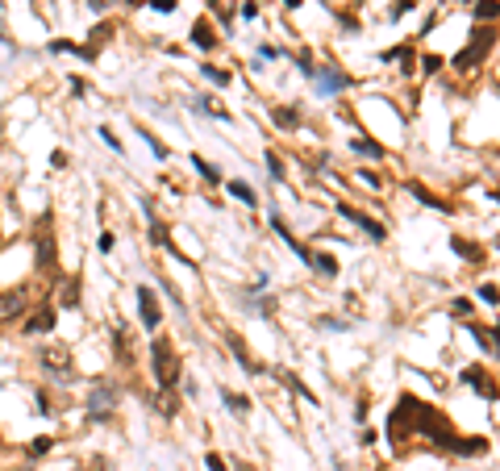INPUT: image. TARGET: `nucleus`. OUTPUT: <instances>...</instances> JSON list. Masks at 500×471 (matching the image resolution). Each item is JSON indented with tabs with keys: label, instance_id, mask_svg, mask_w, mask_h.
Masks as SVG:
<instances>
[{
	"label": "nucleus",
	"instance_id": "39",
	"mask_svg": "<svg viewBox=\"0 0 500 471\" xmlns=\"http://www.w3.org/2000/svg\"><path fill=\"white\" fill-rule=\"evenodd\" d=\"M96 246H100V250H105V254H109V250H113V234L105 230V234H100V242H96Z\"/></svg>",
	"mask_w": 500,
	"mask_h": 471
},
{
	"label": "nucleus",
	"instance_id": "1",
	"mask_svg": "<svg viewBox=\"0 0 500 471\" xmlns=\"http://www.w3.org/2000/svg\"><path fill=\"white\" fill-rule=\"evenodd\" d=\"M409 434H421V438H429V442L442 446V450H459L455 426H450L434 404H425V400H417V396L405 392V396L396 400L392 417H388V438H392V442H405Z\"/></svg>",
	"mask_w": 500,
	"mask_h": 471
},
{
	"label": "nucleus",
	"instance_id": "40",
	"mask_svg": "<svg viewBox=\"0 0 500 471\" xmlns=\"http://www.w3.org/2000/svg\"><path fill=\"white\" fill-rule=\"evenodd\" d=\"M284 9H300V0H284Z\"/></svg>",
	"mask_w": 500,
	"mask_h": 471
},
{
	"label": "nucleus",
	"instance_id": "18",
	"mask_svg": "<svg viewBox=\"0 0 500 471\" xmlns=\"http://www.w3.org/2000/svg\"><path fill=\"white\" fill-rule=\"evenodd\" d=\"M50 50H59V55H79V59H96V50H92V46H75V42H67V38L50 42Z\"/></svg>",
	"mask_w": 500,
	"mask_h": 471
},
{
	"label": "nucleus",
	"instance_id": "34",
	"mask_svg": "<svg viewBox=\"0 0 500 471\" xmlns=\"http://www.w3.org/2000/svg\"><path fill=\"white\" fill-rule=\"evenodd\" d=\"M146 5H150V9H159V13H171V9H175V0H146Z\"/></svg>",
	"mask_w": 500,
	"mask_h": 471
},
{
	"label": "nucleus",
	"instance_id": "36",
	"mask_svg": "<svg viewBox=\"0 0 500 471\" xmlns=\"http://www.w3.org/2000/svg\"><path fill=\"white\" fill-rule=\"evenodd\" d=\"M421 67H425V75H434V71L442 67V59H438V55H425V63H421Z\"/></svg>",
	"mask_w": 500,
	"mask_h": 471
},
{
	"label": "nucleus",
	"instance_id": "38",
	"mask_svg": "<svg viewBox=\"0 0 500 471\" xmlns=\"http://www.w3.org/2000/svg\"><path fill=\"white\" fill-rule=\"evenodd\" d=\"M100 138H105V142H109V146H113V150H117V154H121V142H117V138H113V130H109V125H105V130H100Z\"/></svg>",
	"mask_w": 500,
	"mask_h": 471
},
{
	"label": "nucleus",
	"instance_id": "33",
	"mask_svg": "<svg viewBox=\"0 0 500 471\" xmlns=\"http://www.w3.org/2000/svg\"><path fill=\"white\" fill-rule=\"evenodd\" d=\"M409 9H413V0H396V5H392V21H396V17H405Z\"/></svg>",
	"mask_w": 500,
	"mask_h": 471
},
{
	"label": "nucleus",
	"instance_id": "37",
	"mask_svg": "<svg viewBox=\"0 0 500 471\" xmlns=\"http://www.w3.org/2000/svg\"><path fill=\"white\" fill-rule=\"evenodd\" d=\"M109 29H113V25H105V21H100V25L92 29V42H105V38H109Z\"/></svg>",
	"mask_w": 500,
	"mask_h": 471
},
{
	"label": "nucleus",
	"instance_id": "31",
	"mask_svg": "<svg viewBox=\"0 0 500 471\" xmlns=\"http://www.w3.org/2000/svg\"><path fill=\"white\" fill-rule=\"evenodd\" d=\"M75 292H79V284L67 280V284H63V304H75Z\"/></svg>",
	"mask_w": 500,
	"mask_h": 471
},
{
	"label": "nucleus",
	"instance_id": "3",
	"mask_svg": "<svg viewBox=\"0 0 500 471\" xmlns=\"http://www.w3.org/2000/svg\"><path fill=\"white\" fill-rule=\"evenodd\" d=\"M150 372H155V384L163 392H171L179 384V359H175L171 338H150Z\"/></svg>",
	"mask_w": 500,
	"mask_h": 471
},
{
	"label": "nucleus",
	"instance_id": "27",
	"mask_svg": "<svg viewBox=\"0 0 500 471\" xmlns=\"http://www.w3.org/2000/svg\"><path fill=\"white\" fill-rule=\"evenodd\" d=\"M471 309H475V304H471L467 296H455V300H450V313H455V317H471Z\"/></svg>",
	"mask_w": 500,
	"mask_h": 471
},
{
	"label": "nucleus",
	"instance_id": "10",
	"mask_svg": "<svg viewBox=\"0 0 500 471\" xmlns=\"http://www.w3.org/2000/svg\"><path fill=\"white\" fill-rule=\"evenodd\" d=\"M463 384H471L479 396H488V400H496L500 396V384L484 372V367H463Z\"/></svg>",
	"mask_w": 500,
	"mask_h": 471
},
{
	"label": "nucleus",
	"instance_id": "8",
	"mask_svg": "<svg viewBox=\"0 0 500 471\" xmlns=\"http://www.w3.org/2000/svg\"><path fill=\"white\" fill-rule=\"evenodd\" d=\"M138 313H142V326H146V330H159V322H163V309H159V296L150 292L146 284L138 288Z\"/></svg>",
	"mask_w": 500,
	"mask_h": 471
},
{
	"label": "nucleus",
	"instance_id": "26",
	"mask_svg": "<svg viewBox=\"0 0 500 471\" xmlns=\"http://www.w3.org/2000/svg\"><path fill=\"white\" fill-rule=\"evenodd\" d=\"M221 396H225V404H229L238 417H246V413H250V400H246V396H238V392H221Z\"/></svg>",
	"mask_w": 500,
	"mask_h": 471
},
{
	"label": "nucleus",
	"instance_id": "28",
	"mask_svg": "<svg viewBox=\"0 0 500 471\" xmlns=\"http://www.w3.org/2000/svg\"><path fill=\"white\" fill-rule=\"evenodd\" d=\"M200 71H205V80H209V84H217V88H225V84H229V71H221V67H200Z\"/></svg>",
	"mask_w": 500,
	"mask_h": 471
},
{
	"label": "nucleus",
	"instance_id": "5",
	"mask_svg": "<svg viewBox=\"0 0 500 471\" xmlns=\"http://www.w3.org/2000/svg\"><path fill=\"white\" fill-rule=\"evenodd\" d=\"M113 404H117V384L100 380V384L92 388V396H88V409H92V417H96V422H109Z\"/></svg>",
	"mask_w": 500,
	"mask_h": 471
},
{
	"label": "nucleus",
	"instance_id": "32",
	"mask_svg": "<svg viewBox=\"0 0 500 471\" xmlns=\"http://www.w3.org/2000/svg\"><path fill=\"white\" fill-rule=\"evenodd\" d=\"M205 463H209V471H225V459H221L217 450H209V455H205Z\"/></svg>",
	"mask_w": 500,
	"mask_h": 471
},
{
	"label": "nucleus",
	"instance_id": "17",
	"mask_svg": "<svg viewBox=\"0 0 500 471\" xmlns=\"http://www.w3.org/2000/svg\"><path fill=\"white\" fill-rule=\"evenodd\" d=\"M113 350H117V359H121V363H129V359H134V354H129V330H125L121 322L113 326Z\"/></svg>",
	"mask_w": 500,
	"mask_h": 471
},
{
	"label": "nucleus",
	"instance_id": "29",
	"mask_svg": "<svg viewBox=\"0 0 500 471\" xmlns=\"http://www.w3.org/2000/svg\"><path fill=\"white\" fill-rule=\"evenodd\" d=\"M267 171H271V180H284V159L275 150H267Z\"/></svg>",
	"mask_w": 500,
	"mask_h": 471
},
{
	"label": "nucleus",
	"instance_id": "19",
	"mask_svg": "<svg viewBox=\"0 0 500 471\" xmlns=\"http://www.w3.org/2000/svg\"><path fill=\"white\" fill-rule=\"evenodd\" d=\"M350 150H359V154H367V159H384V146L379 142H371V138H350Z\"/></svg>",
	"mask_w": 500,
	"mask_h": 471
},
{
	"label": "nucleus",
	"instance_id": "22",
	"mask_svg": "<svg viewBox=\"0 0 500 471\" xmlns=\"http://www.w3.org/2000/svg\"><path fill=\"white\" fill-rule=\"evenodd\" d=\"M229 196H238L242 204H255L259 196H255V188H250L246 180H229Z\"/></svg>",
	"mask_w": 500,
	"mask_h": 471
},
{
	"label": "nucleus",
	"instance_id": "42",
	"mask_svg": "<svg viewBox=\"0 0 500 471\" xmlns=\"http://www.w3.org/2000/svg\"><path fill=\"white\" fill-rule=\"evenodd\" d=\"M125 5H146V0H125Z\"/></svg>",
	"mask_w": 500,
	"mask_h": 471
},
{
	"label": "nucleus",
	"instance_id": "2",
	"mask_svg": "<svg viewBox=\"0 0 500 471\" xmlns=\"http://www.w3.org/2000/svg\"><path fill=\"white\" fill-rule=\"evenodd\" d=\"M496 42H500V34H496L492 25H475L471 38H467V46L459 50L455 59H450V67H455V71H475V67H484V59L496 50Z\"/></svg>",
	"mask_w": 500,
	"mask_h": 471
},
{
	"label": "nucleus",
	"instance_id": "44",
	"mask_svg": "<svg viewBox=\"0 0 500 471\" xmlns=\"http://www.w3.org/2000/svg\"><path fill=\"white\" fill-rule=\"evenodd\" d=\"M213 5H217V0H213Z\"/></svg>",
	"mask_w": 500,
	"mask_h": 471
},
{
	"label": "nucleus",
	"instance_id": "23",
	"mask_svg": "<svg viewBox=\"0 0 500 471\" xmlns=\"http://www.w3.org/2000/svg\"><path fill=\"white\" fill-rule=\"evenodd\" d=\"M192 167L200 171V180H205V184H217V180H221V171H217L213 163H205V159H200V154H192Z\"/></svg>",
	"mask_w": 500,
	"mask_h": 471
},
{
	"label": "nucleus",
	"instance_id": "41",
	"mask_svg": "<svg viewBox=\"0 0 500 471\" xmlns=\"http://www.w3.org/2000/svg\"><path fill=\"white\" fill-rule=\"evenodd\" d=\"M492 200H500V188H492Z\"/></svg>",
	"mask_w": 500,
	"mask_h": 471
},
{
	"label": "nucleus",
	"instance_id": "13",
	"mask_svg": "<svg viewBox=\"0 0 500 471\" xmlns=\"http://www.w3.org/2000/svg\"><path fill=\"white\" fill-rule=\"evenodd\" d=\"M192 42H196L200 50H213V46H217V34H213V25H209V17H200V21L192 25Z\"/></svg>",
	"mask_w": 500,
	"mask_h": 471
},
{
	"label": "nucleus",
	"instance_id": "30",
	"mask_svg": "<svg viewBox=\"0 0 500 471\" xmlns=\"http://www.w3.org/2000/svg\"><path fill=\"white\" fill-rule=\"evenodd\" d=\"M479 296H484L488 304H496V300H500V288H496V284H479Z\"/></svg>",
	"mask_w": 500,
	"mask_h": 471
},
{
	"label": "nucleus",
	"instance_id": "45",
	"mask_svg": "<svg viewBox=\"0 0 500 471\" xmlns=\"http://www.w3.org/2000/svg\"><path fill=\"white\" fill-rule=\"evenodd\" d=\"M96 471H100V467H96Z\"/></svg>",
	"mask_w": 500,
	"mask_h": 471
},
{
	"label": "nucleus",
	"instance_id": "43",
	"mask_svg": "<svg viewBox=\"0 0 500 471\" xmlns=\"http://www.w3.org/2000/svg\"><path fill=\"white\" fill-rule=\"evenodd\" d=\"M50 5H55V0H50Z\"/></svg>",
	"mask_w": 500,
	"mask_h": 471
},
{
	"label": "nucleus",
	"instance_id": "7",
	"mask_svg": "<svg viewBox=\"0 0 500 471\" xmlns=\"http://www.w3.org/2000/svg\"><path fill=\"white\" fill-rule=\"evenodd\" d=\"M55 322H59V317H55V309H50V300H42L29 317L21 322V334H29V338H34V334H50V330H55Z\"/></svg>",
	"mask_w": 500,
	"mask_h": 471
},
{
	"label": "nucleus",
	"instance_id": "25",
	"mask_svg": "<svg viewBox=\"0 0 500 471\" xmlns=\"http://www.w3.org/2000/svg\"><path fill=\"white\" fill-rule=\"evenodd\" d=\"M50 450H55V438H46V434L29 442V459H42V455H50Z\"/></svg>",
	"mask_w": 500,
	"mask_h": 471
},
{
	"label": "nucleus",
	"instance_id": "4",
	"mask_svg": "<svg viewBox=\"0 0 500 471\" xmlns=\"http://www.w3.org/2000/svg\"><path fill=\"white\" fill-rule=\"evenodd\" d=\"M55 234H50V221H42L38 226V234H34V267L42 271V276H50L55 271Z\"/></svg>",
	"mask_w": 500,
	"mask_h": 471
},
{
	"label": "nucleus",
	"instance_id": "14",
	"mask_svg": "<svg viewBox=\"0 0 500 471\" xmlns=\"http://www.w3.org/2000/svg\"><path fill=\"white\" fill-rule=\"evenodd\" d=\"M471 338L484 346V354L500 350V326H492V330H484V326H471Z\"/></svg>",
	"mask_w": 500,
	"mask_h": 471
},
{
	"label": "nucleus",
	"instance_id": "11",
	"mask_svg": "<svg viewBox=\"0 0 500 471\" xmlns=\"http://www.w3.org/2000/svg\"><path fill=\"white\" fill-rule=\"evenodd\" d=\"M313 84H317V92H342V88H350V75L329 71V67H317L313 71Z\"/></svg>",
	"mask_w": 500,
	"mask_h": 471
},
{
	"label": "nucleus",
	"instance_id": "20",
	"mask_svg": "<svg viewBox=\"0 0 500 471\" xmlns=\"http://www.w3.org/2000/svg\"><path fill=\"white\" fill-rule=\"evenodd\" d=\"M309 267H313V271H321V276H338V258H334V254H325V250H321V254L313 250Z\"/></svg>",
	"mask_w": 500,
	"mask_h": 471
},
{
	"label": "nucleus",
	"instance_id": "15",
	"mask_svg": "<svg viewBox=\"0 0 500 471\" xmlns=\"http://www.w3.org/2000/svg\"><path fill=\"white\" fill-rule=\"evenodd\" d=\"M450 250H455L459 258H467V263H479V258H484V250L475 242H467V238H450Z\"/></svg>",
	"mask_w": 500,
	"mask_h": 471
},
{
	"label": "nucleus",
	"instance_id": "12",
	"mask_svg": "<svg viewBox=\"0 0 500 471\" xmlns=\"http://www.w3.org/2000/svg\"><path fill=\"white\" fill-rule=\"evenodd\" d=\"M225 342H229V350H234V359L242 363V372H246V376H255V372H259V363H255V359H250V350H246V342H242L238 334H225Z\"/></svg>",
	"mask_w": 500,
	"mask_h": 471
},
{
	"label": "nucleus",
	"instance_id": "21",
	"mask_svg": "<svg viewBox=\"0 0 500 471\" xmlns=\"http://www.w3.org/2000/svg\"><path fill=\"white\" fill-rule=\"evenodd\" d=\"M475 21L484 25V21H492V17H500V0H475Z\"/></svg>",
	"mask_w": 500,
	"mask_h": 471
},
{
	"label": "nucleus",
	"instance_id": "16",
	"mask_svg": "<svg viewBox=\"0 0 500 471\" xmlns=\"http://www.w3.org/2000/svg\"><path fill=\"white\" fill-rule=\"evenodd\" d=\"M409 192L421 200V204H429V208H438V213H450V208H455V204H446V200H438L429 188H421V184H409Z\"/></svg>",
	"mask_w": 500,
	"mask_h": 471
},
{
	"label": "nucleus",
	"instance_id": "6",
	"mask_svg": "<svg viewBox=\"0 0 500 471\" xmlns=\"http://www.w3.org/2000/svg\"><path fill=\"white\" fill-rule=\"evenodd\" d=\"M25 309H29V292H25V288H9V292H0V326L17 322Z\"/></svg>",
	"mask_w": 500,
	"mask_h": 471
},
{
	"label": "nucleus",
	"instance_id": "24",
	"mask_svg": "<svg viewBox=\"0 0 500 471\" xmlns=\"http://www.w3.org/2000/svg\"><path fill=\"white\" fill-rule=\"evenodd\" d=\"M271 117H275V125H284V130H296V125H300V113H296V109H275Z\"/></svg>",
	"mask_w": 500,
	"mask_h": 471
},
{
	"label": "nucleus",
	"instance_id": "9",
	"mask_svg": "<svg viewBox=\"0 0 500 471\" xmlns=\"http://www.w3.org/2000/svg\"><path fill=\"white\" fill-rule=\"evenodd\" d=\"M338 213H342V217H346L350 226H359V230H367V234H371V242H384V238H388V230H384V226H379L375 217L359 213V208H350V204H338Z\"/></svg>",
	"mask_w": 500,
	"mask_h": 471
},
{
	"label": "nucleus",
	"instance_id": "35",
	"mask_svg": "<svg viewBox=\"0 0 500 471\" xmlns=\"http://www.w3.org/2000/svg\"><path fill=\"white\" fill-rule=\"evenodd\" d=\"M242 17H246V21L259 17V5H255V0H246V5H242Z\"/></svg>",
	"mask_w": 500,
	"mask_h": 471
}]
</instances>
